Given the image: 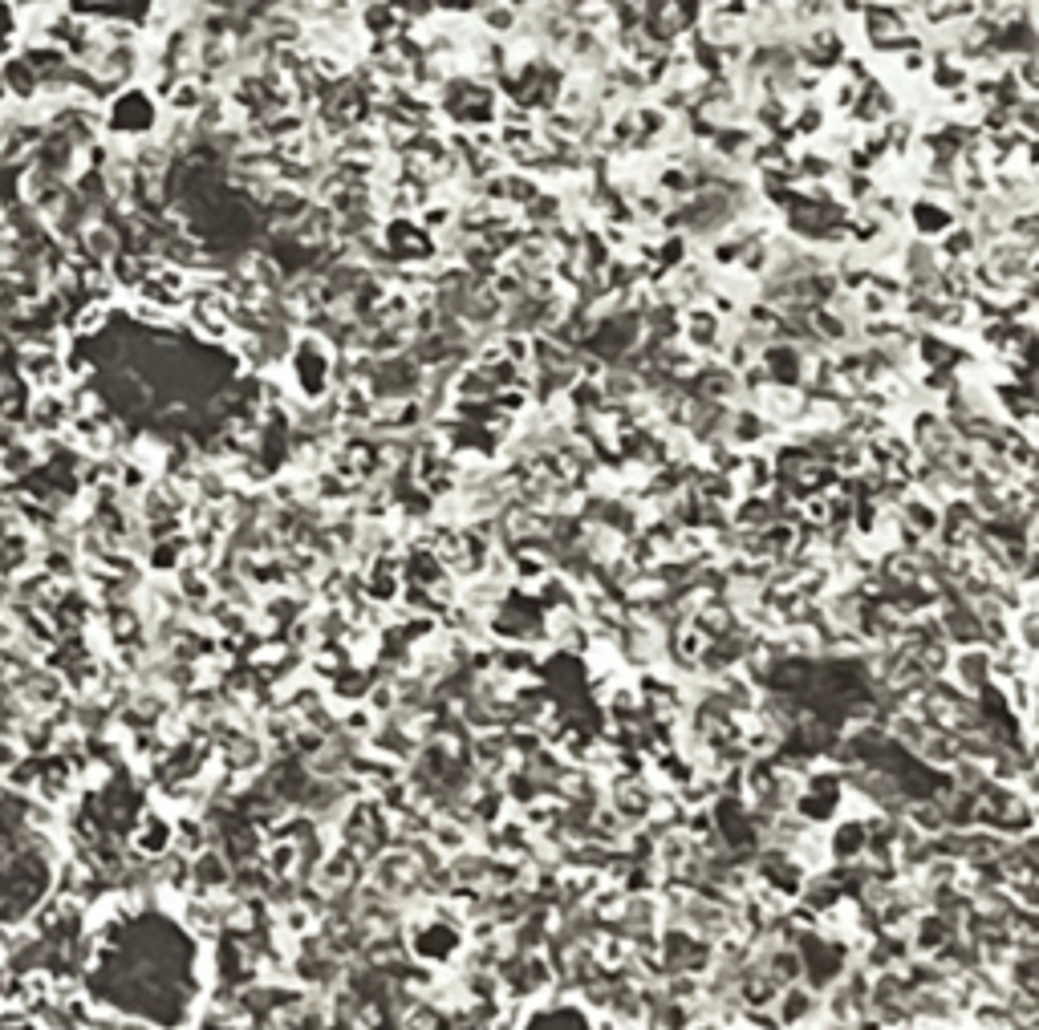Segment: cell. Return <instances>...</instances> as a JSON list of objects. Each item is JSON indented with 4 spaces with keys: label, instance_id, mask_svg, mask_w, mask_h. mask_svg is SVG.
I'll use <instances>...</instances> for the list:
<instances>
[{
    "label": "cell",
    "instance_id": "10",
    "mask_svg": "<svg viewBox=\"0 0 1039 1030\" xmlns=\"http://www.w3.org/2000/svg\"><path fill=\"white\" fill-rule=\"evenodd\" d=\"M260 864L268 869L273 881H309V872L300 869L297 844H289V840H268L260 848Z\"/></svg>",
    "mask_w": 1039,
    "mask_h": 1030
},
{
    "label": "cell",
    "instance_id": "5",
    "mask_svg": "<svg viewBox=\"0 0 1039 1030\" xmlns=\"http://www.w3.org/2000/svg\"><path fill=\"white\" fill-rule=\"evenodd\" d=\"M171 836H175V815L162 812L159 803L147 800L139 808V815H135V824H130L127 848L142 860H159L162 852H171Z\"/></svg>",
    "mask_w": 1039,
    "mask_h": 1030
},
{
    "label": "cell",
    "instance_id": "12",
    "mask_svg": "<svg viewBox=\"0 0 1039 1030\" xmlns=\"http://www.w3.org/2000/svg\"><path fill=\"white\" fill-rule=\"evenodd\" d=\"M775 515H780V512H775L772 495H768V492H763V495H740V499L728 507L731 527H763V524H772Z\"/></svg>",
    "mask_w": 1039,
    "mask_h": 1030
},
{
    "label": "cell",
    "instance_id": "14",
    "mask_svg": "<svg viewBox=\"0 0 1039 1030\" xmlns=\"http://www.w3.org/2000/svg\"><path fill=\"white\" fill-rule=\"evenodd\" d=\"M1003 694L1007 714H1016L1019 722H1031V714H1036V677H1011Z\"/></svg>",
    "mask_w": 1039,
    "mask_h": 1030
},
{
    "label": "cell",
    "instance_id": "15",
    "mask_svg": "<svg viewBox=\"0 0 1039 1030\" xmlns=\"http://www.w3.org/2000/svg\"><path fill=\"white\" fill-rule=\"evenodd\" d=\"M740 1027L743 1030H780V1022H775L772 1007H768V1010H740Z\"/></svg>",
    "mask_w": 1039,
    "mask_h": 1030
},
{
    "label": "cell",
    "instance_id": "6",
    "mask_svg": "<svg viewBox=\"0 0 1039 1030\" xmlns=\"http://www.w3.org/2000/svg\"><path fill=\"white\" fill-rule=\"evenodd\" d=\"M947 677L962 694H970V699L987 694L991 690V650L987 645H962V650H954L950 653Z\"/></svg>",
    "mask_w": 1039,
    "mask_h": 1030
},
{
    "label": "cell",
    "instance_id": "16",
    "mask_svg": "<svg viewBox=\"0 0 1039 1030\" xmlns=\"http://www.w3.org/2000/svg\"><path fill=\"white\" fill-rule=\"evenodd\" d=\"M17 759H21V746L12 743V739H0V775H4V771L17 763Z\"/></svg>",
    "mask_w": 1039,
    "mask_h": 1030
},
{
    "label": "cell",
    "instance_id": "7",
    "mask_svg": "<svg viewBox=\"0 0 1039 1030\" xmlns=\"http://www.w3.org/2000/svg\"><path fill=\"white\" fill-rule=\"evenodd\" d=\"M820 1010H824V994L812 990V986H804V982L784 986L772 1002V1014H775V1022H780V1030L809 1027L812 1019H820Z\"/></svg>",
    "mask_w": 1039,
    "mask_h": 1030
},
{
    "label": "cell",
    "instance_id": "1",
    "mask_svg": "<svg viewBox=\"0 0 1039 1030\" xmlns=\"http://www.w3.org/2000/svg\"><path fill=\"white\" fill-rule=\"evenodd\" d=\"M162 122V106L155 98V90H147L142 81H130L115 93V102L102 110V130L122 147H135V142H147L155 138Z\"/></svg>",
    "mask_w": 1039,
    "mask_h": 1030
},
{
    "label": "cell",
    "instance_id": "2",
    "mask_svg": "<svg viewBox=\"0 0 1039 1030\" xmlns=\"http://www.w3.org/2000/svg\"><path fill=\"white\" fill-rule=\"evenodd\" d=\"M728 333H731V321L719 317L706 300H691V305L679 309V345H686V349H691L694 357H703V362L719 357Z\"/></svg>",
    "mask_w": 1039,
    "mask_h": 1030
},
{
    "label": "cell",
    "instance_id": "4",
    "mask_svg": "<svg viewBox=\"0 0 1039 1030\" xmlns=\"http://www.w3.org/2000/svg\"><path fill=\"white\" fill-rule=\"evenodd\" d=\"M17 378L29 394H46V389H66L70 386V369H66V354L49 349V345H21L17 354Z\"/></svg>",
    "mask_w": 1039,
    "mask_h": 1030
},
{
    "label": "cell",
    "instance_id": "11",
    "mask_svg": "<svg viewBox=\"0 0 1039 1030\" xmlns=\"http://www.w3.org/2000/svg\"><path fill=\"white\" fill-rule=\"evenodd\" d=\"M208 844H211V824L204 820V815H196V812H179V815H175L171 848H179L184 856H196V852H204Z\"/></svg>",
    "mask_w": 1039,
    "mask_h": 1030
},
{
    "label": "cell",
    "instance_id": "3",
    "mask_svg": "<svg viewBox=\"0 0 1039 1030\" xmlns=\"http://www.w3.org/2000/svg\"><path fill=\"white\" fill-rule=\"evenodd\" d=\"M901 219L910 224L913 240L938 244L950 228H954V224H959V211H954V204H950V195L913 191L910 199H906V211H901Z\"/></svg>",
    "mask_w": 1039,
    "mask_h": 1030
},
{
    "label": "cell",
    "instance_id": "17",
    "mask_svg": "<svg viewBox=\"0 0 1039 1030\" xmlns=\"http://www.w3.org/2000/svg\"><path fill=\"white\" fill-rule=\"evenodd\" d=\"M0 962H4V953H0Z\"/></svg>",
    "mask_w": 1039,
    "mask_h": 1030
},
{
    "label": "cell",
    "instance_id": "8",
    "mask_svg": "<svg viewBox=\"0 0 1039 1030\" xmlns=\"http://www.w3.org/2000/svg\"><path fill=\"white\" fill-rule=\"evenodd\" d=\"M228 884H231V864L220 848L208 844L204 852L191 856V893L216 897V893H228Z\"/></svg>",
    "mask_w": 1039,
    "mask_h": 1030
},
{
    "label": "cell",
    "instance_id": "13",
    "mask_svg": "<svg viewBox=\"0 0 1039 1030\" xmlns=\"http://www.w3.org/2000/svg\"><path fill=\"white\" fill-rule=\"evenodd\" d=\"M427 844L439 852V856H455V852H463V848L472 844V832L463 824H455V820H447V815H435V824H431L427 832Z\"/></svg>",
    "mask_w": 1039,
    "mask_h": 1030
},
{
    "label": "cell",
    "instance_id": "9",
    "mask_svg": "<svg viewBox=\"0 0 1039 1030\" xmlns=\"http://www.w3.org/2000/svg\"><path fill=\"white\" fill-rule=\"evenodd\" d=\"M731 479L740 487V495H763L775 487V467L768 450H743L740 467L731 471Z\"/></svg>",
    "mask_w": 1039,
    "mask_h": 1030
}]
</instances>
